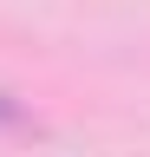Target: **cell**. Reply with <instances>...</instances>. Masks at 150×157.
Wrapping results in <instances>:
<instances>
[{
	"label": "cell",
	"mask_w": 150,
	"mask_h": 157,
	"mask_svg": "<svg viewBox=\"0 0 150 157\" xmlns=\"http://www.w3.org/2000/svg\"><path fill=\"white\" fill-rule=\"evenodd\" d=\"M20 124H26V105L13 92H0V131H20Z\"/></svg>",
	"instance_id": "1"
}]
</instances>
